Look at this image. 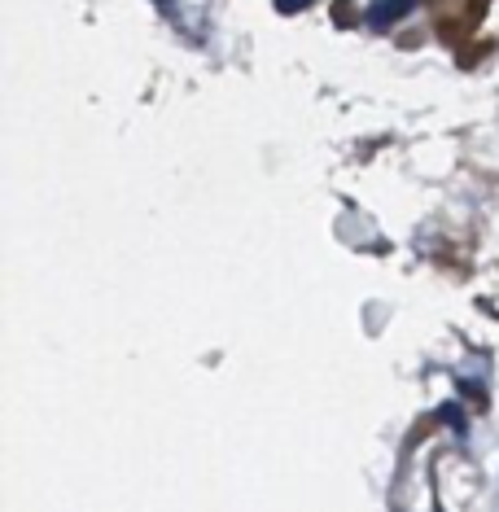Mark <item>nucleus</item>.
<instances>
[{
    "instance_id": "f03ea898",
    "label": "nucleus",
    "mask_w": 499,
    "mask_h": 512,
    "mask_svg": "<svg viewBox=\"0 0 499 512\" xmlns=\"http://www.w3.org/2000/svg\"><path fill=\"white\" fill-rule=\"evenodd\" d=\"M311 0H276V14H303Z\"/></svg>"
},
{
    "instance_id": "f257e3e1",
    "label": "nucleus",
    "mask_w": 499,
    "mask_h": 512,
    "mask_svg": "<svg viewBox=\"0 0 499 512\" xmlns=\"http://www.w3.org/2000/svg\"><path fill=\"white\" fill-rule=\"evenodd\" d=\"M416 0H377V5H368V22L381 31V27H394L403 14H412Z\"/></svg>"
}]
</instances>
